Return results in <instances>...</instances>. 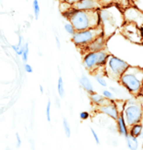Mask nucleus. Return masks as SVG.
Wrapping results in <instances>:
<instances>
[{
  "label": "nucleus",
  "mask_w": 143,
  "mask_h": 150,
  "mask_svg": "<svg viewBox=\"0 0 143 150\" xmlns=\"http://www.w3.org/2000/svg\"><path fill=\"white\" fill-rule=\"evenodd\" d=\"M125 144H127V147L130 150H137L138 149L139 143H138V139L135 137H130V134L128 137H125Z\"/></svg>",
  "instance_id": "14"
},
{
  "label": "nucleus",
  "mask_w": 143,
  "mask_h": 150,
  "mask_svg": "<svg viewBox=\"0 0 143 150\" xmlns=\"http://www.w3.org/2000/svg\"><path fill=\"white\" fill-rule=\"evenodd\" d=\"M51 101H50V99H48V101H47V104H46V109H45V116H46V120L47 122L51 121Z\"/></svg>",
  "instance_id": "20"
},
{
  "label": "nucleus",
  "mask_w": 143,
  "mask_h": 150,
  "mask_svg": "<svg viewBox=\"0 0 143 150\" xmlns=\"http://www.w3.org/2000/svg\"><path fill=\"white\" fill-rule=\"evenodd\" d=\"M108 58L109 54L103 50L96 52H88L83 58V66L86 70L94 73L100 68H105Z\"/></svg>",
  "instance_id": "4"
},
{
  "label": "nucleus",
  "mask_w": 143,
  "mask_h": 150,
  "mask_svg": "<svg viewBox=\"0 0 143 150\" xmlns=\"http://www.w3.org/2000/svg\"><path fill=\"white\" fill-rule=\"evenodd\" d=\"M94 79H95V81H96V83L99 84V86H102V87H106V86H108L107 81H106L104 77H103V76H101V75H99V74H97V75H94Z\"/></svg>",
  "instance_id": "18"
},
{
  "label": "nucleus",
  "mask_w": 143,
  "mask_h": 150,
  "mask_svg": "<svg viewBox=\"0 0 143 150\" xmlns=\"http://www.w3.org/2000/svg\"><path fill=\"white\" fill-rule=\"evenodd\" d=\"M96 110L99 113H101V114L108 116V117L111 118L113 121H116L118 119V117H119V115H120V112H119V110H118L116 104H115V102H114V100L109 101L108 103L104 104V105L97 107Z\"/></svg>",
  "instance_id": "7"
},
{
  "label": "nucleus",
  "mask_w": 143,
  "mask_h": 150,
  "mask_svg": "<svg viewBox=\"0 0 143 150\" xmlns=\"http://www.w3.org/2000/svg\"><path fill=\"white\" fill-rule=\"evenodd\" d=\"M32 7H33V12H35V19L37 20L38 16H39V13H40V7H39L37 0H33Z\"/></svg>",
  "instance_id": "21"
},
{
  "label": "nucleus",
  "mask_w": 143,
  "mask_h": 150,
  "mask_svg": "<svg viewBox=\"0 0 143 150\" xmlns=\"http://www.w3.org/2000/svg\"><path fill=\"white\" fill-rule=\"evenodd\" d=\"M142 146H143V145H142Z\"/></svg>",
  "instance_id": "34"
},
{
  "label": "nucleus",
  "mask_w": 143,
  "mask_h": 150,
  "mask_svg": "<svg viewBox=\"0 0 143 150\" xmlns=\"http://www.w3.org/2000/svg\"><path fill=\"white\" fill-rule=\"evenodd\" d=\"M90 132H91V134H92V137H93V139L95 141V143L97 144V145H100V138L99 137H98V134H97V132L96 131L93 129V128H90Z\"/></svg>",
  "instance_id": "23"
},
{
  "label": "nucleus",
  "mask_w": 143,
  "mask_h": 150,
  "mask_svg": "<svg viewBox=\"0 0 143 150\" xmlns=\"http://www.w3.org/2000/svg\"><path fill=\"white\" fill-rule=\"evenodd\" d=\"M16 139H17V147H21L22 139H21V137H20L19 134H16Z\"/></svg>",
  "instance_id": "27"
},
{
  "label": "nucleus",
  "mask_w": 143,
  "mask_h": 150,
  "mask_svg": "<svg viewBox=\"0 0 143 150\" xmlns=\"http://www.w3.org/2000/svg\"><path fill=\"white\" fill-rule=\"evenodd\" d=\"M80 86L83 88V90L87 92L88 94H91V93L95 92L93 84H92L91 81L89 80V78L87 77V76H85V75L81 76V77L80 78Z\"/></svg>",
  "instance_id": "9"
},
{
  "label": "nucleus",
  "mask_w": 143,
  "mask_h": 150,
  "mask_svg": "<svg viewBox=\"0 0 143 150\" xmlns=\"http://www.w3.org/2000/svg\"><path fill=\"white\" fill-rule=\"evenodd\" d=\"M22 59L25 63H27V59H29V43L26 42L24 43V51H23V54H22Z\"/></svg>",
  "instance_id": "19"
},
{
  "label": "nucleus",
  "mask_w": 143,
  "mask_h": 150,
  "mask_svg": "<svg viewBox=\"0 0 143 150\" xmlns=\"http://www.w3.org/2000/svg\"><path fill=\"white\" fill-rule=\"evenodd\" d=\"M64 28H65V30L70 33V35H74V33H75V28L73 27L72 24H66L65 26H64Z\"/></svg>",
  "instance_id": "24"
},
{
  "label": "nucleus",
  "mask_w": 143,
  "mask_h": 150,
  "mask_svg": "<svg viewBox=\"0 0 143 150\" xmlns=\"http://www.w3.org/2000/svg\"><path fill=\"white\" fill-rule=\"evenodd\" d=\"M6 150H10V148H7V149H6Z\"/></svg>",
  "instance_id": "32"
},
{
  "label": "nucleus",
  "mask_w": 143,
  "mask_h": 150,
  "mask_svg": "<svg viewBox=\"0 0 143 150\" xmlns=\"http://www.w3.org/2000/svg\"><path fill=\"white\" fill-rule=\"evenodd\" d=\"M91 20L92 18L88 13L80 10H75L70 17V21H71L73 27L78 32L88 30L89 28H91Z\"/></svg>",
  "instance_id": "5"
},
{
  "label": "nucleus",
  "mask_w": 143,
  "mask_h": 150,
  "mask_svg": "<svg viewBox=\"0 0 143 150\" xmlns=\"http://www.w3.org/2000/svg\"><path fill=\"white\" fill-rule=\"evenodd\" d=\"M120 114L124 117L128 127L141 123L143 119V106L136 100V98H128L125 101L124 109Z\"/></svg>",
  "instance_id": "2"
},
{
  "label": "nucleus",
  "mask_w": 143,
  "mask_h": 150,
  "mask_svg": "<svg viewBox=\"0 0 143 150\" xmlns=\"http://www.w3.org/2000/svg\"><path fill=\"white\" fill-rule=\"evenodd\" d=\"M55 39H56V44H57V47L58 49H61V42H60V39L57 35H55Z\"/></svg>",
  "instance_id": "28"
},
{
  "label": "nucleus",
  "mask_w": 143,
  "mask_h": 150,
  "mask_svg": "<svg viewBox=\"0 0 143 150\" xmlns=\"http://www.w3.org/2000/svg\"><path fill=\"white\" fill-rule=\"evenodd\" d=\"M89 117H90V114H89L87 111H82L80 113V120H82V121H86Z\"/></svg>",
  "instance_id": "25"
},
{
  "label": "nucleus",
  "mask_w": 143,
  "mask_h": 150,
  "mask_svg": "<svg viewBox=\"0 0 143 150\" xmlns=\"http://www.w3.org/2000/svg\"><path fill=\"white\" fill-rule=\"evenodd\" d=\"M57 91H58V95L60 98H64L65 97V84H64V81L62 76H59L58 78V83H57Z\"/></svg>",
  "instance_id": "15"
},
{
  "label": "nucleus",
  "mask_w": 143,
  "mask_h": 150,
  "mask_svg": "<svg viewBox=\"0 0 143 150\" xmlns=\"http://www.w3.org/2000/svg\"><path fill=\"white\" fill-rule=\"evenodd\" d=\"M0 1H1V0H0Z\"/></svg>",
  "instance_id": "33"
},
{
  "label": "nucleus",
  "mask_w": 143,
  "mask_h": 150,
  "mask_svg": "<svg viewBox=\"0 0 143 150\" xmlns=\"http://www.w3.org/2000/svg\"><path fill=\"white\" fill-rule=\"evenodd\" d=\"M102 95L104 96V97L107 99V100L109 101H113L114 100V94H113V92L111 91V90H109V89H104L102 91Z\"/></svg>",
  "instance_id": "22"
},
{
  "label": "nucleus",
  "mask_w": 143,
  "mask_h": 150,
  "mask_svg": "<svg viewBox=\"0 0 143 150\" xmlns=\"http://www.w3.org/2000/svg\"><path fill=\"white\" fill-rule=\"evenodd\" d=\"M116 127H117V132L120 135H122L123 137H125L128 135V127L125 124V121L122 114L119 115V117L116 120Z\"/></svg>",
  "instance_id": "8"
},
{
  "label": "nucleus",
  "mask_w": 143,
  "mask_h": 150,
  "mask_svg": "<svg viewBox=\"0 0 143 150\" xmlns=\"http://www.w3.org/2000/svg\"><path fill=\"white\" fill-rule=\"evenodd\" d=\"M24 69L25 71H26V73H32L33 72V69H32V67L30 66V64H27V63H25L24 65Z\"/></svg>",
  "instance_id": "26"
},
{
  "label": "nucleus",
  "mask_w": 143,
  "mask_h": 150,
  "mask_svg": "<svg viewBox=\"0 0 143 150\" xmlns=\"http://www.w3.org/2000/svg\"><path fill=\"white\" fill-rule=\"evenodd\" d=\"M97 29H88L81 32L75 33L73 35V41L77 45H85L88 44L97 38Z\"/></svg>",
  "instance_id": "6"
},
{
  "label": "nucleus",
  "mask_w": 143,
  "mask_h": 150,
  "mask_svg": "<svg viewBox=\"0 0 143 150\" xmlns=\"http://www.w3.org/2000/svg\"><path fill=\"white\" fill-rule=\"evenodd\" d=\"M142 132H143V126L141 123L134 124L128 127V134L132 137H135V138L140 137L142 134Z\"/></svg>",
  "instance_id": "12"
},
{
  "label": "nucleus",
  "mask_w": 143,
  "mask_h": 150,
  "mask_svg": "<svg viewBox=\"0 0 143 150\" xmlns=\"http://www.w3.org/2000/svg\"><path fill=\"white\" fill-rule=\"evenodd\" d=\"M89 98H90V101L92 102V104H94L96 107L102 106L109 102V100H107L102 94H99V93H97V92H93V93H91V94H89Z\"/></svg>",
  "instance_id": "11"
},
{
  "label": "nucleus",
  "mask_w": 143,
  "mask_h": 150,
  "mask_svg": "<svg viewBox=\"0 0 143 150\" xmlns=\"http://www.w3.org/2000/svg\"><path fill=\"white\" fill-rule=\"evenodd\" d=\"M118 81L131 95H141L143 89V69L130 66Z\"/></svg>",
  "instance_id": "1"
},
{
  "label": "nucleus",
  "mask_w": 143,
  "mask_h": 150,
  "mask_svg": "<svg viewBox=\"0 0 143 150\" xmlns=\"http://www.w3.org/2000/svg\"><path fill=\"white\" fill-rule=\"evenodd\" d=\"M128 67H130V65L125 61L118 57H115V56H109L104 71L105 74L110 79L114 81H119L122 75L127 71Z\"/></svg>",
  "instance_id": "3"
},
{
  "label": "nucleus",
  "mask_w": 143,
  "mask_h": 150,
  "mask_svg": "<svg viewBox=\"0 0 143 150\" xmlns=\"http://www.w3.org/2000/svg\"><path fill=\"white\" fill-rule=\"evenodd\" d=\"M103 46H104V42H103L102 38H97L89 43L88 48L89 50H91V52H96V51H101L103 49Z\"/></svg>",
  "instance_id": "13"
},
{
  "label": "nucleus",
  "mask_w": 143,
  "mask_h": 150,
  "mask_svg": "<svg viewBox=\"0 0 143 150\" xmlns=\"http://www.w3.org/2000/svg\"><path fill=\"white\" fill-rule=\"evenodd\" d=\"M39 90H40V92H41V93H43V92H44L43 86H41V84H39Z\"/></svg>",
  "instance_id": "30"
},
{
  "label": "nucleus",
  "mask_w": 143,
  "mask_h": 150,
  "mask_svg": "<svg viewBox=\"0 0 143 150\" xmlns=\"http://www.w3.org/2000/svg\"><path fill=\"white\" fill-rule=\"evenodd\" d=\"M109 90H111L114 95L120 96V97L124 95H128V93L125 88H118V87H115V86H111Z\"/></svg>",
  "instance_id": "17"
},
{
  "label": "nucleus",
  "mask_w": 143,
  "mask_h": 150,
  "mask_svg": "<svg viewBox=\"0 0 143 150\" xmlns=\"http://www.w3.org/2000/svg\"><path fill=\"white\" fill-rule=\"evenodd\" d=\"M75 7L77 10L85 11V10H91L97 7V2L95 0H81V1L77 2Z\"/></svg>",
  "instance_id": "10"
},
{
  "label": "nucleus",
  "mask_w": 143,
  "mask_h": 150,
  "mask_svg": "<svg viewBox=\"0 0 143 150\" xmlns=\"http://www.w3.org/2000/svg\"><path fill=\"white\" fill-rule=\"evenodd\" d=\"M55 102H56V106L58 107L59 109L61 108V104H60V99H59L57 96H55Z\"/></svg>",
  "instance_id": "29"
},
{
  "label": "nucleus",
  "mask_w": 143,
  "mask_h": 150,
  "mask_svg": "<svg viewBox=\"0 0 143 150\" xmlns=\"http://www.w3.org/2000/svg\"><path fill=\"white\" fill-rule=\"evenodd\" d=\"M141 95H143V89H142V91H141Z\"/></svg>",
  "instance_id": "31"
},
{
  "label": "nucleus",
  "mask_w": 143,
  "mask_h": 150,
  "mask_svg": "<svg viewBox=\"0 0 143 150\" xmlns=\"http://www.w3.org/2000/svg\"><path fill=\"white\" fill-rule=\"evenodd\" d=\"M63 129H64V132H65V135L66 137L70 138L72 135V129H71V126H70L68 120H67L66 118H63Z\"/></svg>",
  "instance_id": "16"
}]
</instances>
